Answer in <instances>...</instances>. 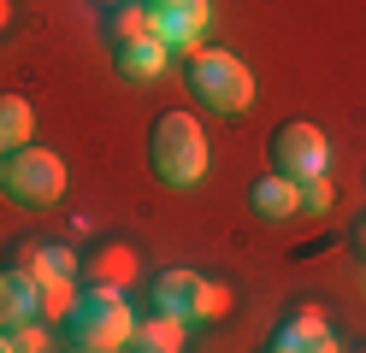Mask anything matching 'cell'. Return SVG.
<instances>
[{
    "mask_svg": "<svg viewBox=\"0 0 366 353\" xmlns=\"http://www.w3.org/2000/svg\"><path fill=\"white\" fill-rule=\"evenodd\" d=\"M148 165L166 188H201L207 183V165H213V148H207V130L201 118L189 112H159L154 130H148Z\"/></svg>",
    "mask_w": 366,
    "mask_h": 353,
    "instance_id": "cell-1",
    "label": "cell"
},
{
    "mask_svg": "<svg viewBox=\"0 0 366 353\" xmlns=\"http://www.w3.org/2000/svg\"><path fill=\"white\" fill-rule=\"evenodd\" d=\"M65 329L77 336V347H95V353H124L130 347V329H136V306L119 282H89L77 289V306Z\"/></svg>",
    "mask_w": 366,
    "mask_h": 353,
    "instance_id": "cell-2",
    "label": "cell"
},
{
    "mask_svg": "<svg viewBox=\"0 0 366 353\" xmlns=\"http://www.w3.org/2000/svg\"><path fill=\"white\" fill-rule=\"evenodd\" d=\"M189 88H195L201 106H213L224 118L254 106V71H248L231 47H195L189 53Z\"/></svg>",
    "mask_w": 366,
    "mask_h": 353,
    "instance_id": "cell-3",
    "label": "cell"
},
{
    "mask_svg": "<svg viewBox=\"0 0 366 353\" xmlns=\"http://www.w3.org/2000/svg\"><path fill=\"white\" fill-rule=\"evenodd\" d=\"M148 300H154V312H166V318H183V324H219L224 318V306H231V295L219 289V282H207L201 271H159L148 282Z\"/></svg>",
    "mask_w": 366,
    "mask_h": 353,
    "instance_id": "cell-4",
    "label": "cell"
},
{
    "mask_svg": "<svg viewBox=\"0 0 366 353\" xmlns=\"http://www.w3.org/2000/svg\"><path fill=\"white\" fill-rule=\"evenodd\" d=\"M65 159L54 153V148H18V153H6V183H0V195L6 200H18V206H30V212H41V206H54V200H65Z\"/></svg>",
    "mask_w": 366,
    "mask_h": 353,
    "instance_id": "cell-5",
    "label": "cell"
},
{
    "mask_svg": "<svg viewBox=\"0 0 366 353\" xmlns=\"http://www.w3.org/2000/svg\"><path fill=\"white\" fill-rule=\"evenodd\" d=\"M266 165L272 177H290V183H307V177H331V141L319 124L307 118H290L266 135Z\"/></svg>",
    "mask_w": 366,
    "mask_h": 353,
    "instance_id": "cell-6",
    "label": "cell"
},
{
    "mask_svg": "<svg viewBox=\"0 0 366 353\" xmlns=\"http://www.w3.org/2000/svg\"><path fill=\"white\" fill-rule=\"evenodd\" d=\"M207 24H213L207 0H148V36L166 41L172 53H195Z\"/></svg>",
    "mask_w": 366,
    "mask_h": 353,
    "instance_id": "cell-7",
    "label": "cell"
},
{
    "mask_svg": "<svg viewBox=\"0 0 366 353\" xmlns=\"http://www.w3.org/2000/svg\"><path fill=\"white\" fill-rule=\"evenodd\" d=\"M266 353H342L337 329L325 324L319 306H295V312L266 336Z\"/></svg>",
    "mask_w": 366,
    "mask_h": 353,
    "instance_id": "cell-8",
    "label": "cell"
},
{
    "mask_svg": "<svg viewBox=\"0 0 366 353\" xmlns=\"http://www.w3.org/2000/svg\"><path fill=\"white\" fill-rule=\"evenodd\" d=\"M6 265H18L24 277H36L41 289L48 282H77V253L65 242H41V235H24V242H12V259Z\"/></svg>",
    "mask_w": 366,
    "mask_h": 353,
    "instance_id": "cell-9",
    "label": "cell"
},
{
    "mask_svg": "<svg viewBox=\"0 0 366 353\" xmlns=\"http://www.w3.org/2000/svg\"><path fill=\"white\" fill-rule=\"evenodd\" d=\"M24 324H41V282L18 265H0V329H24Z\"/></svg>",
    "mask_w": 366,
    "mask_h": 353,
    "instance_id": "cell-10",
    "label": "cell"
},
{
    "mask_svg": "<svg viewBox=\"0 0 366 353\" xmlns=\"http://www.w3.org/2000/svg\"><path fill=\"white\" fill-rule=\"evenodd\" d=\"M112 65H119V77L136 83V88H148L166 77V65H172V47L166 41H154V36H136L124 47H112Z\"/></svg>",
    "mask_w": 366,
    "mask_h": 353,
    "instance_id": "cell-11",
    "label": "cell"
},
{
    "mask_svg": "<svg viewBox=\"0 0 366 353\" xmlns=\"http://www.w3.org/2000/svg\"><path fill=\"white\" fill-rule=\"evenodd\" d=\"M248 206H254V218L284 224V218L302 212V183H290V177H260L254 188H248Z\"/></svg>",
    "mask_w": 366,
    "mask_h": 353,
    "instance_id": "cell-12",
    "label": "cell"
},
{
    "mask_svg": "<svg viewBox=\"0 0 366 353\" xmlns=\"http://www.w3.org/2000/svg\"><path fill=\"white\" fill-rule=\"evenodd\" d=\"M183 318H166V312H154V318H136L130 329V353H183Z\"/></svg>",
    "mask_w": 366,
    "mask_h": 353,
    "instance_id": "cell-13",
    "label": "cell"
},
{
    "mask_svg": "<svg viewBox=\"0 0 366 353\" xmlns=\"http://www.w3.org/2000/svg\"><path fill=\"white\" fill-rule=\"evenodd\" d=\"M30 130H36V106L24 94H0V153L30 148Z\"/></svg>",
    "mask_w": 366,
    "mask_h": 353,
    "instance_id": "cell-14",
    "label": "cell"
},
{
    "mask_svg": "<svg viewBox=\"0 0 366 353\" xmlns=\"http://www.w3.org/2000/svg\"><path fill=\"white\" fill-rule=\"evenodd\" d=\"M101 30L112 36V47L148 36V0H119V6H107V12H101Z\"/></svg>",
    "mask_w": 366,
    "mask_h": 353,
    "instance_id": "cell-15",
    "label": "cell"
},
{
    "mask_svg": "<svg viewBox=\"0 0 366 353\" xmlns=\"http://www.w3.org/2000/svg\"><path fill=\"white\" fill-rule=\"evenodd\" d=\"M331 200H337L331 177H307L302 183V212H331Z\"/></svg>",
    "mask_w": 366,
    "mask_h": 353,
    "instance_id": "cell-16",
    "label": "cell"
},
{
    "mask_svg": "<svg viewBox=\"0 0 366 353\" xmlns=\"http://www.w3.org/2000/svg\"><path fill=\"white\" fill-rule=\"evenodd\" d=\"M12 347H18V353H48V324H24V329H12Z\"/></svg>",
    "mask_w": 366,
    "mask_h": 353,
    "instance_id": "cell-17",
    "label": "cell"
},
{
    "mask_svg": "<svg viewBox=\"0 0 366 353\" xmlns=\"http://www.w3.org/2000/svg\"><path fill=\"white\" fill-rule=\"evenodd\" d=\"M355 247L366 253V212H360V218H355Z\"/></svg>",
    "mask_w": 366,
    "mask_h": 353,
    "instance_id": "cell-18",
    "label": "cell"
},
{
    "mask_svg": "<svg viewBox=\"0 0 366 353\" xmlns=\"http://www.w3.org/2000/svg\"><path fill=\"white\" fill-rule=\"evenodd\" d=\"M6 24H12V0H0V36H6Z\"/></svg>",
    "mask_w": 366,
    "mask_h": 353,
    "instance_id": "cell-19",
    "label": "cell"
},
{
    "mask_svg": "<svg viewBox=\"0 0 366 353\" xmlns=\"http://www.w3.org/2000/svg\"><path fill=\"white\" fill-rule=\"evenodd\" d=\"M0 353H18V347H12V329H0Z\"/></svg>",
    "mask_w": 366,
    "mask_h": 353,
    "instance_id": "cell-20",
    "label": "cell"
},
{
    "mask_svg": "<svg viewBox=\"0 0 366 353\" xmlns=\"http://www.w3.org/2000/svg\"><path fill=\"white\" fill-rule=\"evenodd\" d=\"M0 183H6V153H0Z\"/></svg>",
    "mask_w": 366,
    "mask_h": 353,
    "instance_id": "cell-21",
    "label": "cell"
},
{
    "mask_svg": "<svg viewBox=\"0 0 366 353\" xmlns=\"http://www.w3.org/2000/svg\"><path fill=\"white\" fill-rule=\"evenodd\" d=\"M71 353H95V347H71Z\"/></svg>",
    "mask_w": 366,
    "mask_h": 353,
    "instance_id": "cell-22",
    "label": "cell"
},
{
    "mask_svg": "<svg viewBox=\"0 0 366 353\" xmlns=\"http://www.w3.org/2000/svg\"><path fill=\"white\" fill-rule=\"evenodd\" d=\"M360 289H366V271H360Z\"/></svg>",
    "mask_w": 366,
    "mask_h": 353,
    "instance_id": "cell-23",
    "label": "cell"
}]
</instances>
